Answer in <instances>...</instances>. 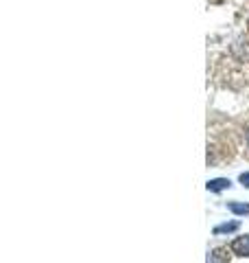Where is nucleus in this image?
<instances>
[{
    "label": "nucleus",
    "instance_id": "1",
    "mask_svg": "<svg viewBox=\"0 0 249 263\" xmlns=\"http://www.w3.org/2000/svg\"><path fill=\"white\" fill-rule=\"evenodd\" d=\"M232 252L238 254V257H249V235H243V237H236L232 241Z\"/></svg>",
    "mask_w": 249,
    "mask_h": 263
},
{
    "label": "nucleus",
    "instance_id": "2",
    "mask_svg": "<svg viewBox=\"0 0 249 263\" xmlns=\"http://www.w3.org/2000/svg\"><path fill=\"white\" fill-rule=\"evenodd\" d=\"M232 182L227 178H214V180H208V184L205 189L208 191H212V193H219V191H225V189H230Z\"/></svg>",
    "mask_w": 249,
    "mask_h": 263
},
{
    "label": "nucleus",
    "instance_id": "3",
    "mask_svg": "<svg viewBox=\"0 0 249 263\" xmlns=\"http://www.w3.org/2000/svg\"><path fill=\"white\" fill-rule=\"evenodd\" d=\"M238 228H240L238 221H225V224L214 226L212 233H214V235H227V233H234V230H238Z\"/></svg>",
    "mask_w": 249,
    "mask_h": 263
},
{
    "label": "nucleus",
    "instance_id": "4",
    "mask_svg": "<svg viewBox=\"0 0 249 263\" xmlns=\"http://www.w3.org/2000/svg\"><path fill=\"white\" fill-rule=\"evenodd\" d=\"M227 209L234 213V215H249V204H243V202H230Z\"/></svg>",
    "mask_w": 249,
    "mask_h": 263
},
{
    "label": "nucleus",
    "instance_id": "5",
    "mask_svg": "<svg viewBox=\"0 0 249 263\" xmlns=\"http://www.w3.org/2000/svg\"><path fill=\"white\" fill-rule=\"evenodd\" d=\"M208 263H225V259H223L221 250H214V252L208 254Z\"/></svg>",
    "mask_w": 249,
    "mask_h": 263
},
{
    "label": "nucleus",
    "instance_id": "6",
    "mask_svg": "<svg viewBox=\"0 0 249 263\" xmlns=\"http://www.w3.org/2000/svg\"><path fill=\"white\" fill-rule=\"evenodd\" d=\"M238 182L249 189V171H245V174H240V176H238Z\"/></svg>",
    "mask_w": 249,
    "mask_h": 263
},
{
    "label": "nucleus",
    "instance_id": "7",
    "mask_svg": "<svg viewBox=\"0 0 249 263\" xmlns=\"http://www.w3.org/2000/svg\"><path fill=\"white\" fill-rule=\"evenodd\" d=\"M247 143H249V132H247Z\"/></svg>",
    "mask_w": 249,
    "mask_h": 263
}]
</instances>
